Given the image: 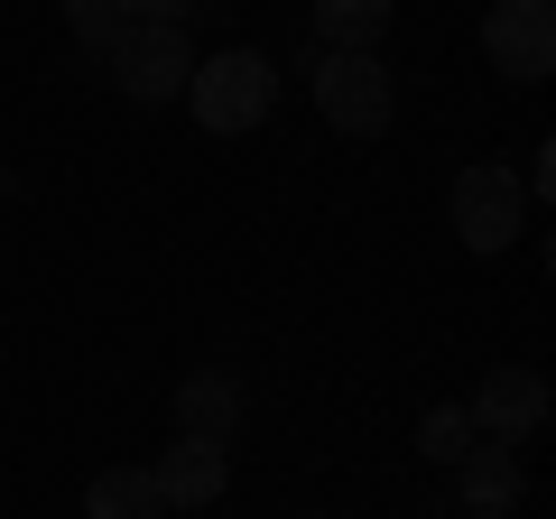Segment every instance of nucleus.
Returning a JSON list of instances; mask_svg holds the SVG:
<instances>
[{
    "label": "nucleus",
    "mask_w": 556,
    "mask_h": 519,
    "mask_svg": "<svg viewBox=\"0 0 556 519\" xmlns=\"http://www.w3.org/2000/svg\"><path fill=\"white\" fill-rule=\"evenodd\" d=\"M186 102H195V121L214 130V140H241V130H260L278 102V65L260 56V47H223V56H204L195 75H186Z\"/></svg>",
    "instance_id": "nucleus-1"
},
{
    "label": "nucleus",
    "mask_w": 556,
    "mask_h": 519,
    "mask_svg": "<svg viewBox=\"0 0 556 519\" xmlns=\"http://www.w3.org/2000/svg\"><path fill=\"white\" fill-rule=\"evenodd\" d=\"M316 112H325V130H343V140H380V130H390V112H399L390 65L325 47V56H316Z\"/></svg>",
    "instance_id": "nucleus-2"
},
{
    "label": "nucleus",
    "mask_w": 556,
    "mask_h": 519,
    "mask_svg": "<svg viewBox=\"0 0 556 519\" xmlns=\"http://www.w3.org/2000/svg\"><path fill=\"white\" fill-rule=\"evenodd\" d=\"M455 232H464V251H482V260H501L519 232H529V186L510 177L501 159H482V167H464L455 177Z\"/></svg>",
    "instance_id": "nucleus-3"
},
{
    "label": "nucleus",
    "mask_w": 556,
    "mask_h": 519,
    "mask_svg": "<svg viewBox=\"0 0 556 519\" xmlns=\"http://www.w3.org/2000/svg\"><path fill=\"white\" fill-rule=\"evenodd\" d=\"M482 56L510 84H547L556 75V0H492L482 10Z\"/></svg>",
    "instance_id": "nucleus-4"
},
{
    "label": "nucleus",
    "mask_w": 556,
    "mask_h": 519,
    "mask_svg": "<svg viewBox=\"0 0 556 519\" xmlns=\"http://www.w3.org/2000/svg\"><path fill=\"white\" fill-rule=\"evenodd\" d=\"M112 84L130 102H186V75H195V47H186V28H139L130 20V38L112 47Z\"/></svg>",
    "instance_id": "nucleus-5"
},
{
    "label": "nucleus",
    "mask_w": 556,
    "mask_h": 519,
    "mask_svg": "<svg viewBox=\"0 0 556 519\" xmlns=\"http://www.w3.org/2000/svg\"><path fill=\"white\" fill-rule=\"evenodd\" d=\"M464 418H473V436H492V445H529L538 427H547V380H538L529 362H501V371L473 380Z\"/></svg>",
    "instance_id": "nucleus-6"
},
{
    "label": "nucleus",
    "mask_w": 556,
    "mask_h": 519,
    "mask_svg": "<svg viewBox=\"0 0 556 519\" xmlns=\"http://www.w3.org/2000/svg\"><path fill=\"white\" fill-rule=\"evenodd\" d=\"M149 482H159L167 510H214L223 482H232V455H223V445H204V436H177L159 464H149Z\"/></svg>",
    "instance_id": "nucleus-7"
},
{
    "label": "nucleus",
    "mask_w": 556,
    "mask_h": 519,
    "mask_svg": "<svg viewBox=\"0 0 556 519\" xmlns=\"http://www.w3.org/2000/svg\"><path fill=\"white\" fill-rule=\"evenodd\" d=\"M455 501H464L473 519H510V510H519V445L473 436V455L455 464Z\"/></svg>",
    "instance_id": "nucleus-8"
},
{
    "label": "nucleus",
    "mask_w": 556,
    "mask_h": 519,
    "mask_svg": "<svg viewBox=\"0 0 556 519\" xmlns=\"http://www.w3.org/2000/svg\"><path fill=\"white\" fill-rule=\"evenodd\" d=\"M232 427H241V380L232 371H186L177 380V436L232 445Z\"/></svg>",
    "instance_id": "nucleus-9"
},
{
    "label": "nucleus",
    "mask_w": 556,
    "mask_h": 519,
    "mask_svg": "<svg viewBox=\"0 0 556 519\" xmlns=\"http://www.w3.org/2000/svg\"><path fill=\"white\" fill-rule=\"evenodd\" d=\"M84 519H167V501L149 482V464H112V473L84 482Z\"/></svg>",
    "instance_id": "nucleus-10"
},
{
    "label": "nucleus",
    "mask_w": 556,
    "mask_h": 519,
    "mask_svg": "<svg viewBox=\"0 0 556 519\" xmlns=\"http://www.w3.org/2000/svg\"><path fill=\"white\" fill-rule=\"evenodd\" d=\"M380 28H390V0H316V38L343 56H380Z\"/></svg>",
    "instance_id": "nucleus-11"
},
{
    "label": "nucleus",
    "mask_w": 556,
    "mask_h": 519,
    "mask_svg": "<svg viewBox=\"0 0 556 519\" xmlns=\"http://www.w3.org/2000/svg\"><path fill=\"white\" fill-rule=\"evenodd\" d=\"M65 28H75L84 56H112L130 38V0H65Z\"/></svg>",
    "instance_id": "nucleus-12"
},
{
    "label": "nucleus",
    "mask_w": 556,
    "mask_h": 519,
    "mask_svg": "<svg viewBox=\"0 0 556 519\" xmlns=\"http://www.w3.org/2000/svg\"><path fill=\"white\" fill-rule=\"evenodd\" d=\"M417 455L445 464V473L473 455V418H464V400H445V408H427V418H417Z\"/></svg>",
    "instance_id": "nucleus-13"
},
{
    "label": "nucleus",
    "mask_w": 556,
    "mask_h": 519,
    "mask_svg": "<svg viewBox=\"0 0 556 519\" xmlns=\"http://www.w3.org/2000/svg\"><path fill=\"white\" fill-rule=\"evenodd\" d=\"M130 20L139 28H186V20H195V0H130Z\"/></svg>",
    "instance_id": "nucleus-14"
}]
</instances>
